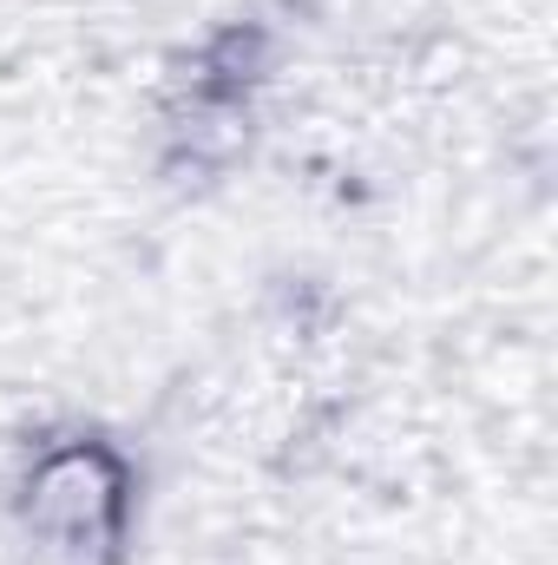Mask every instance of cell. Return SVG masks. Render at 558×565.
<instances>
[{
  "mask_svg": "<svg viewBox=\"0 0 558 565\" xmlns=\"http://www.w3.org/2000/svg\"><path fill=\"white\" fill-rule=\"evenodd\" d=\"M132 520V467L99 434L33 447L13 487V533L33 565H119Z\"/></svg>",
  "mask_w": 558,
  "mask_h": 565,
  "instance_id": "cell-1",
  "label": "cell"
}]
</instances>
